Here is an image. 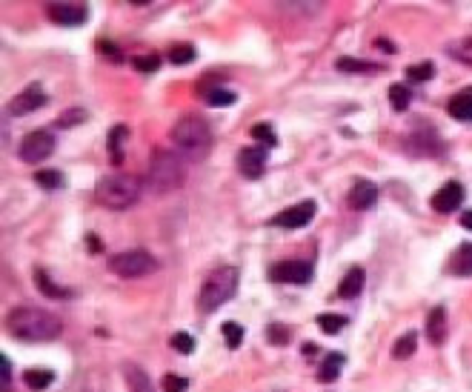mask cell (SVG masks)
I'll return each instance as SVG.
<instances>
[{"instance_id":"obj_1","label":"cell","mask_w":472,"mask_h":392,"mask_svg":"<svg viewBox=\"0 0 472 392\" xmlns=\"http://www.w3.org/2000/svg\"><path fill=\"white\" fill-rule=\"evenodd\" d=\"M9 333L20 341H52L60 335V318L49 310H41V307H15L9 312Z\"/></svg>"},{"instance_id":"obj_2","label":"cell","mask_w":472,"mask_h":392,"mask_svg":"<svg viewBox=\"0 0 472 392\" xmlns=\"http://www.w3.org/2000/svg\"><path fill=\"white\" fill-rule=\"evenodd\" d=\"M172 143L180 155L186 158H206L209 149H212V132H209V124L203 117H195V115H186L180 117L178 124L172 126Z\"/></svg>"},{"instance_id":"obj_3","label":"cell","mask_w":472,"mask_h":392,"mask_svg":"<svg viewBox=\"0 0 472 392\" xmlns=\"http://www.w3.org/2000/svg\"><path fill=\"white\" fill-rule=\"evenodd\" d=\"M141 198V180L132 175H106L94 184V201L106 209H129Z\"/></svg>"},{"instance_id":"obj_4","label":"cell","mask_w":472,"mask_h":392,"mask_svg":"<svg viewBox=\"0 0 472 392\" xmlns=\"http://www.w3.org/2000/svg\"><path fill=\"white\" fill-rule=\"evenodd\" d=\"M238 269L235 266H217L209 273V278L203 281L201 292H198V307L201 312H215L227 304V300H232V295L238 292Z\"/></svg>"},{"instance_id":"obj_5","label":"cell","mask_w":472,"mask_h":392,"mask_svg":"<svg viewBox=\"0 0 472 392\" xmlns=\"http://www.w3.org/2000/svg\"><path fill=\"white\" fill-rule=\"evenodd\" d=\"M183 177H186V166H183L180 155L157 149L149 161V189L155 195H166V192L183 187Z\"/></svg>"},{"instance_id":"obj_6","label":"cell","mask_w":472,"mask_h":392,"mask_svg":"<svg viewBox=\"0 0 472 392\" xmlns=\"http://www.w3.org/2000/svg\"><path fill=\"white\" fill-rule=\"evenodd\" d=\"M109 269H112L115 275H120V278H143V275L155 273L157 261H155L149 252H143V249H129V252L112 255Z\"/></svg>"},{"instance_id":"obj_7","label":"cell","mask_w":472,"mask_h":392,"mask_svg":"<svg viewBox=\"0 0 472 392\" xmlns=\"http://www.w3.org/2000/svg\"><path fill=\"white\" fill-rule=\"evenodd\" d=\"M55 152V135L46 129L38 132H29L20 143V161L23 164H41Z\"/></svg>"},{"instance_id":"obj_8","label":"cell","mask_w":472,"mask_h":392,"mask_svg":"<svg viewBox=\"0 0 472 392\" xmlns=\"http://www.w3.org/2000/svg\"><path fill=\"white\" fill-rule=\"evenodd\" d=\"M269 278L275 284H309L312 281V263L306 261H280L272 266Z\"/></svg>"},{"instance_id":"obj_9","label":"cell","mask_w":472,"mask_h":392,"mask_svg":"<svg viewBox=\"0 0 472 392\" xmlns=\"http://www.w3.org/2000/svg\"><path fill=\"white\" fill-rule=\"evenodd\" d=\"M315 212H318L315 201H301L298 206H289V209H283V212H278V215L272 218V224L280 226V229H301V226L312 224Z\"/></svg>"},{"instance_id":"obj_10","label":"cell","mask_w":472,"mask_h":392,"mask_svg":"<svg viewBox=\"0 0 472 392\" xmlns=\"http://www.w3.org/2000/svg\"><path fill=\"white\" fill-rule=\"evenodd\" d=\"M403 146H406L413 155H418V158H432V155H438V152H444V140H441L432 129H418V132H413V135L406 138Z\"/></svg>"},{"instance_id":"obj_11","label":"cell","mask_w":472,"mask_h":392,"mask_svg":"<svg viewBox=\"0 0 472 392\" xmlns=\"http://www.w3.org/2000/svg\"><path fill=\"white\" fill-rule=\"evenodd\" d=\"M46 92L38 86V83H31V86H26L20 95H15L12 98V103H9V112L12 115H17V117H23V115H29V112H35V109H41V106H46Z\"/></svg>"},{"instance_id":"obj_12","label":"cell","mask_w":472,"mask_h":392,"mask_svg":"<svg viewBox=\"0 0 472 392\" xmlns=\"http://www.w3.org/2000/svg\"><path fill=\"white\" fill-rule=\"evenodd\" d=\"M461 201H464V187L458 184V180H450V184H444L432 195V209L441 215H450L461 206Z\"/></svg>"},{"instance_id":"obj_13","label":"cell","mask_w":472,"mask_h":392,"mask_svg":"<svg viewBox=\"0 0 472 392\" xmlns=\"http://www.w3.org/2000/svg\"><path fill=\"white\" fill-rule=\"evenodd\" d=\"M46 12L60 26H83L89 20V9L78 6V3H49Z\"/></svg>"},{"instance_id":"obj_14","label":"cell","mask_w":472,"mask_h":392,"mask_svg":"<svg viewBox=\"0 0 472 392\" xmlns=\"http://www.w3.org/2000/svg\"><path fill=\"white\" fill-rule=\"evenodd\" d=\"M266 166V149L261 146H246L238 152V169L243 172V177H261Z\"/></svg>"},{"instance_id":"obj_15","label":"cell","mask_w":472,"mask_h":392,"mask_svg":"<svg viewBox=\"0 0 472 392\" xmlns=\"http://www.w3.org/2000/svg\"><path fill=\"white\" fill-rule=\"evenodd\" d=\"M350 206L355 209V212H366V209H372L378 203V187L372 184V180H358V184L350 189Z\"/></svg>"},{"instance_id":"obj_16","label":"cell","mask_w":472,"mask_h":392,"mask_svg":"<svg viewBox=\"0 0 472 392\" xmlns=\"http://www.w3.org/2000/svg\"><path fill=\"white\" fill-rule=\"evenodd\" d=\"M447 273L455 278H472V244H461L447 261Z\"/></svg>"},{"instance_id":"obj_17","label":"cell","mask_w":472,"mask_h":392,"mask_svg":"<svg viewBox=\"0 0 472 392\" xmlns=\"http://www.w3.org/2000/svg\"><path fill=\"white\" fill-rule=\"evenodd\" d=\"M427 338L429 344L441 347L447 338V310L444 307H435L429 315H427Z\"/></svg>"},{"instance_id":"obj_18","label":"cell","mask_w":472,"mask_h":392,"mask_svg":"<svg viewBox=\"0 0 472 392\" xmlns=\"http://www.w3.org/2000/svg\"><path fill=\"white\" fill-rule=\"evenodd\" d=\"M335 69L350 75H375V72H384V64H372V60H358V57H338Z\"/></svg>"},{"instance_id":"obj_19","label":"cell","mask_w":472,"mask_h":392,"mask_svg":"<svg viewBox=\"0 0 472 392\" xmlns=\"http://www.w3.org/2000/svg\"><path fill=\"white\" fill-rule=\"evenodd\" d=\"M447 112L455 117V120H472V86L469 89H461L458 95H452L447 101Z\"/></svg>"},{"instance_id":"obj_20","label":"cell","mask_w":472,"mask_h":392,"mask_svg":"<svg viewBox=\"0 0 472 392\" xmlns=\"http://www.w3.org/2000/svg\"><path fill=\"white\" fill-rule=\"evenodd\" d=\"M364 281H366L364 269H361V266H352L350 273L343 275V281L338 284V295H341V298H355V295L364 289Z\"/></svg>"},{"instance_id":"obj_21","label":"cell","mask_w":472,"mask_h":392,"mask_svg":"<svg viewBox=\"0 0 472 392\" xmlns=\"http://www.w3.org/2000/svg\"><path fill=\"white\" fill-rule=\"evenodd\" d=\"M123 375H126V384H129V392H155L149 375H146L141 367L126 364V367H123Z\"/></svg>"},{"instance_id":"obj_22","label":"cell","mask_w":472,"mask_h":392,"mask_svg":"<svg viewBox=\"0 0 472 392\" xmlns=\"http://www.w3.org/2000/svg\"><path fill=\"white\" fill-rule=\"evenodd\" d=\"M343 355L341 352H332V355H327V361L321 364V370H318V378L324 381V384H329V381H335L338 375H341V370H343Z\"/></svg>"},{"instance_id":"obj_23","label":"cell","mask_w":472,"mask_h":392,"mask_svg":"<svg viewBox=\"0 0 472 392\" xmlns=\"http://www.w3.org/2000/svg\"><path fill=\"white\" fill-rule=\"evenodd\" d=\"M415 349H418V335H415V333H406V335H401V338L395 341L392 358L406 361V358H413V355H415Z\"/></svg>"},{"instance_id":"obj_24","label":"cell","mask_w":472,"mask_h":392,"mask_svg":"<svg viewBox=\"0 0 472 392\" xmlns=\"http://www.w3.org/2000/svg\"><path fill=\"white\" fill-rule=\"evenodd\" d=\"M203 101L209 106H232L238 98H235V92H229V89H224V86H212L203 92Z\"/></svg>"},{"instance_id":"obj_25","label":"cell","mask_w":472,"mask_h":392,"mask_svg":"<svg viewBox=\"0 0 472 392\" xmlns=\"http://www.w3.org/2000/svg\"><path fill=\"white\" fill-rule=\"evenodd\" d=\"M23 381H26V386L29 389H46L52 381H55V372H49V370H26L23 372Z\"/></svg>"},{"instance_id":"obj_26","label":"cell","mask_w":472,"mask_h":392,"mask_svg":"<svg viewBox=\"0 0 472 392\" xmlns=\"http://www.w3.org/2000/svg\"><path fill=\"white\" fill-rule=\"evenodd\" d=\"M35 284L41 286V292H43L46 298H69V295H72L69 289L55 286V284L49 281V275H46V269H38V273H35Z\"/></svg>"},{"instance_id":"obj_27","label":"cell","mask_w":472,"mask_h":392,"mask_svg":"<svg viewBox=\"0 0 472 392\" xmlns=\"http://www.w3.org/2000/svg\"><path fill=\"white\" fill-rule=\"evenodd\" d=\"M409 101H413L409 86H403V83H392V86H389V103H392L395 112H403V109L409 106Z\"/></svg>"},{"instance_id":"obj_28","label":"cell","mask_w":472,"mask_h":392,"mask_svg":"<svg viewBox=\"0 0 472 392\" xmlns=\"http://www.w3.org/2000/svg\"><path fill=\"white\" fill-rule=\"evenodd\" d=\"M447 55H452L461 64H472V38H461L447 46Z\"/></svg>"},{"instance_id":"obj_29","label":"cell","mask_w":472,"mask_h":392,"mask_svg":"<svg viewBox=\"0 0 472 392\" xmlns=\"http://www.w3.org/2000/svg\"><path fill=\"white\" fill-rule=\"evenodd\" d=\"M432 75H435V66L429 64V60H421V64H415V66L406 69V80H409V83H424V80H429Z\"/></svg>"},{"instance_id":"obj_30","label":"cell","mask_w":472,"mask_h":392,"mask_svg":"<svg viewBox=\"0 0 472 392\" xmlns=\"http://www.w3.org/2000/svg\"><path fill=\"white\" fill-rule=\"evenodd\" d=\"M266 338H269V344L283 347V344L292 341V329L283 326V324H269V326H266Z\"/></svg>"},{"instance_id":"obj_31","label":"cell","mask_w":472,"mask_h":392,"mask_svg":"<svg viewBox=\"0 0 472 392\" xmlns=\"http://www.w3.org/2000/svg\"><path fill=\"white\" fill-rule=\"evenodd\" d=\"M35 180H38V187H43V189H60L66 180H63V175L60 172H55V169H41L38 175H35Z\"/></svg>"},{"instance_id":"obj_32","label":"cell","mask_w":472,"mask_h":392,"mask_svg":"<svg viewBox=\"0 0 472 392\" xmlns=\"http://www.w3.org/2000/svg\"><path fill=\"white\" fill-rule=\"evenodd\" d=\"M169 60L175 66H186V64H192L195 60V46H189V43H183V46H172L169 49Z\"/></svg>"},{"instance_id":"obj_33","label":"cell","mask_w":472,"mask_h":392,"mask_svg":"<svg viewBox=\"0 0 472 392\" xmlns=\"http://www.w3.org/2000/svg\"><path fill=\"white\" fill-rule=\"evenodd\" d=\"M224 338H227V344H229V349H238L241 344H243V326L241 324H235V321H227L224 326Z\"/></svg>"},{"instance_id":"obj_34","label":"cell","mask_w":472,"mask_h":392,"mask_svg":"<svg viewBox=\"0 0 472 392\" xmlns=\"http://www.w3.org/2000/svg\"><path fill=\"white\" fill-rule=\"evenodd\" d=\"M318 326L324 329V333H327V335H335V333H341V329L346 326V321H343L341 315L324 312V315H318Z\"/></svg>"},{"instance_id":"obj_35","label":"cell","mask_w":472,"mask_h":392,"mask_svg":"<svg viewBox=\"0 0 472 392\" xmlns=\"http://www.w3.org/2000/svg\"><path fill=\"white\" fill-rule=\"evenodd\" d=\"M252 138H255L258 143H264V146H275L278 143V138H275V129L269 126V124H255V126H252Z\"/></svg>"},{"instance_id":"obj_36","label":"cell","mask_w":472,"mask_h":392,"mask_svg":"<svg viewBox=\"0 0 472 392\" xmlns=\"http://www.w3.org/2000/svg\"><path fill=\"white\" fill-rule=\"evenodd\" d=\"M132 64H135L138 72H157V66H161V57H157V55H138Z\"/></svg>"},{"instance_id":"obj_37","label":"cell","mask_w":472,"mask_h":392,"mask_svg":"<svg viewBox=\"0 0 472 392\" xmlns=\"http://www.w3.org/2000/svg\"><path fill=\"white\" fill-rule=\"evenodd\" d=\"M172 347H175L180 355H189V352L195 349V338L189 335V333H175V335H172Z\"/></svg>"},{"instance_id":"obj_38","label":"cell","mask_w":472,"mask_h":392,"mask_svg":"<svg viewBox=\"0 0 472 392\" xmlns=\"http://www.w3.org/2000/svg\"><path fill=\"white\" fill-rule=\"evenodd\" d=\"M186 386H189V381L186 378H180V375H164V392H186Z\"/></svg>"},{"instance_id":"obj_39","label":"cell","mask_w":472,"mask_h":392,"mask_svg":"<svg viewBox=\"0 0 472 392\" xmlns=\"http://www.w3.org/2000/svg\"><path fill=\"white\" fill-rule=\"evenodd\" d=\"M80 120H86V112L78 109V106H72L63 117H57V126H72V124H80Z\"/></svg>"},{"instance_id":"obj_40","label":"cell","mask_w":472,"mask_h":392,"mask_svg":"<svg viewBox=\"0 0 472 392\" xmlns=\"http://www.w3.org/2000/svg\"><path fill=\"white\" fill-rule=\"evenodd\" d=\"M0 367H3V392H9L12 389V361L6 358V355H0Z\"/></svg>"},{"instance_id":"obj_41","label":"cell","mask_w":472,"mask_h":392,"mask_svg":"<svg viewBox=\"0 0 472 392\" xmlns=\"http://www.w3.org/2000/svg\"><path fill=\"white\" fill-rule=\"evenodd\" d=\"M129 132H126V126H117L115 132H112V152H115V164H120V138H126Z\"/></svg>"},{"instance_id":"obj_42","label":"cell","mask_w":472,"mask_h":392,"mask_svg":"<svg viewBox=\"0 0 472 392\" xmlns=\"http://www.w3.org/2000/svg\"><path fill=\"white\" fill-rule=\"evenodd\" d=\"M98 49H101L103 55H109L112 60H117V64H120V60H123V57H120V52H117V49H115V46L109 43V41H101V43H98Z\"/></svg>"},{"instance_id":"obj_43","label":"cell","mask_w":472,"mask_h":392,"mask_svg":"<svg viewBox=\"0 0 472 392\" xmlns=\"http://www.w3.org/2000/svg\"><path fill=\"white\" fill-rule=\"evenodd\" d=\"M461 226L472 232V212H464V215H461Z\"/></svg>"},{"instance_id":"obj_44","label":"cell","mask_w":472,"mask_h":392,"mask_svg":"<svg viewBox=\"0 0 472 392\" xmlns=\"http://www.w3.org/2000/svg\"><path fill=\"white\" fill-rule=\"evenodd\" d=\"M375 46H378V49H384V52H395V46H392V43H387V41H378Z\"/></svg>"}]
</instances>
